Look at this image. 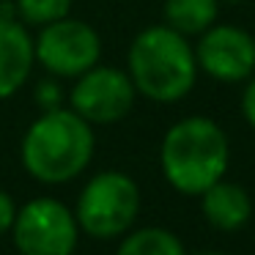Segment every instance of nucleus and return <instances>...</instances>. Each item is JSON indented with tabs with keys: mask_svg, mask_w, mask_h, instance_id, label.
<instances>
[{
	"mask_svg": "<svg viewBox=\"0 0 255 255\" xmlns=\"http://www.w3.org/2000/svg\"><path fill=\"white\" fill-rule=\"evenodd\" d=\"M96 140L94 129L74 110H44L28 127L19 145L22 167L41 184H66L88 167Z\"/></svg>",
	"mask_w": 255,
	"mask_h": 255,
	"instance_id": "obj_1",
	"label": "nucleus"
},
{
	"mask_svg": "<svg viewBox=\"0 0 255 255\" xmlns=\"http://www.w3.org/2000/svg\"><path fill=\"white\" fill-rule=\"evenodd\" d=\"M129 77L140 96L159 105L181 102L198 80V61L187 36L170 25H151L129 47Z\"/></svg>",
	"mask_w": 255,
	"mask_h": 255,
	"instance_id": "obj_2",
	"label": "nucleus"
},
{
	"mask_svg": "<svg viewBox=\"0 0 255 255\" xmlns=\"http://www.w3.org/2000/svg\"><path fill=\"white\" fill-rule=\"evenodd\" d=\"M231 145L217 121L192 116L176 121L162 137L159 165L167 184L181 195H200L228 170Z\"/></svg>",
	"mask_w": 255,
	"mask_h": 255,
	"instance_id": "obj_3",
	"label": "nucleus"
},
{
	"mask_svg": "<svg viewBox=\"0 0 255 255\" xmlns=\"http://www.w3.org/2000/svg\"><path fill=\"white\" fill-rule=\"evenodd\" d=\"M140 214V189L121 170H102L83 187L77 198L80 231L94 239H116L134 225Z\"/></svg>",
	"mask_w": 255,
	"mask_h": 255,
	"instance_id": "obj_4",
	"label": "nucleus"
},
{
	"mask_svg": "<svg viewBox=\"0 0 255 255\" xmlns=\"http://www.w3.org/2000/svg\"><path fill=\"white\" fill-rule=\"evenodd\" d=\"M11 236L19 255H74L80 225L66 203L36 198L17 209Z\"/></svg>",
	"mask_w": 255,
	"mask_h": 255,
	"instance_id": "obj_5",
	"label": "nucleus"
},
{
	"mask_svg": "<svg viewBox=\"0 0 255 255\" xmlns=\"http://www.w3.org/2000/svg\"><path fill=\"white\" fill-rule=\"evenodd\" d=\"M36 61L55 77H80L102 58V39L83 19H55L41 25L33 39Z\"/></svg>",
	"mask_w": 255,
	"mask_h": 255,
	"instance_id": "obj_6",
	"label": "nucleus"
},
{
	"mask_svg": "<svg viewBox=\"0 0 255 255\" xmlns=\"http://www.w3.org/2000/svg\"><path fill=\"white\" fill-rule=\"evenodd\" d=\"M72 88V110L83 116L88 124H116L129 116L134 105L132 77L116 66H91L80 77H74Z\"/></svg>",
	"mask_w": 255,
	"mask_h": 255,
	"instance_id": "obj_7",
	"label": "nucleus"
},
{
	"mask_svg": "<svg viewBox=\"0 0 255 255\" xmlns=\"http://www.w3.org/2000/svg\"><path fill=\"white\" fill-rule=\"evenodd\" d=\"M195 61L220 83H242L255 72V39L236 25H211L200 33Z\"/></svg>",
	"mask_w": 255,
	"mask_h": 255,
	"instance_id": "obj_8",
	"label": "nucleus"
},
{
	"mask_svg": "<svg viewBox=\"0 0 255 255\" xmlns=\"http://www.w3.org/2000/svg\"><path fill=\"white\" fill-rule=\"evenodd\" d=\"M33 63V39L25 22L0 17V99L14 96L28 83Z\"/></svg>",
	"mask_w": 255,
	"mask_h": 255,
	"instance_id": "obj_9",
	"label": "nucleus"
},
{
	"mask_svg": "<svg viewBox=\"0 0 255 255\" xmlns=\"http://www.w3.org/2000/svg\"><path fill=\"white\" fill-rule=\"evenodd\" d=\"M200 211H203L206 222L217 231H239L253 217V200H250L247 189L220 178L200 192Z\"/></svg>",
	"mask_w": 255,
	"mask_h": 255,
	"instance_id": "obj_10",
	"label": "nucleus"
},
{
	"mask_svg": "<svg viewBox=\"0 0 255 255\" xmlns=\"http://www.w3.org/2000/svg\"><path fill=\"white\" fill-rule=\"evenodd\" d=\"M217 0H165V22L184 36H200L217 22Z\"/></svg>",
	"mask_w": 255,
	"mask_h": 255,
	"instance_id": "obj_11",
	"label": "nucleus"
},
{
	"mask_svg": "<svg viewBox=\"0 0 255 255\" xmlns=\"http://www.w3.org/2000/svg\"><path fill=\"white\" fill-rule=\"evenodd\" d=\"M116 255H187V253H184V244L176 233L165 231V228H140L118 244Z\"/></svg>",
	"mask_w": 255,
	"mask_h": 255,
	"instance_id": "obj_12",
	"label": "nucleus"
},
{
	"mask_svg": "<svg viewBox=\"0 0 255 255\" xmlns=\"http://www.w3.org/2000/svg\"><path fill=\"white\" fill-rule=\"evenodd\" d=\"M17 14L19 22L25 25H50L55 19L69 17V8H72V0H17Z\"/></svg>",
	"mask_w": 255,
	"mask_h": 255,
	"instance_id": "obj_13",
	"label": "nucleus"
},
{
	"mask_svg": "<svg viewBox=\"0 0 255 255\" xmlns=\"http://www.w3.org/2000/svg\"><path fill=\"white\" fill-rule=\"evenodd\" d=\"M14 217H17V203H14V198L6 189H0V236L11 231Z\"/></svg>",
	"mask_w": 255,
	"mask_h": 255,
	"instance_id": "obj_14",
	"label": "nucleus"
},
{
	"mask_svg": "<svg viewBox=\"0 0 255 255\" xmlns=\"http://www.w3.org/2000/svg\"><path fill=\"white\" fill-rule=\"evenodd\" d=\"M242 116L250 127L255 129V72L247 77V88L242 94Z\"/></svg>",
	"mask_w": 255,
	"mask_h": 255,
	"instance_id": "obj_15",
	"label": "nucleus"
},
{
	"mask_svg": "<svg viewBox=\"0 0 255 255\" xmlns=\"http://www.w3.org/2000/svg\"><path fill=\"white\" fill-rule=\"evenodd\" d=\"M39 105L41 110H55L58 102H61V88H58V83H52V80H44V83L39 85Z\"/></svg>",
	"mask_w": 255,
	"mask_h": 255,
	"instance_id": "obj_16",
	"label": "nucleus"
},
{
	"mask_svg": "<svg viewBox=\"0 0 255 255\" xmlns=\"http://www.w3.org/2000/svg\"><path fill=\"white\" fill-rule=\"evenodd\" d=\"M198 255H222V253H198Z\"/></svg>",
	"mask_w": 255,
	"mask_h": 255,
	"instance_id": "obj_17",
	"label": "nucleus"
},
{
	"mask_svg": "<svg viewBox=\"0 0 255 255\" xmlns=\"http://www.w3.org/2000/svg\"><path fill=\"white\" fill-rule=\"evenodd\" d=\"M228 3H244V0H228Z\"/></svg>",
	"mask_w": 255,
	"mask_h": 255,
	"instance_id": "obj_18",
	"label": "nucleus"
}]
</instances>
